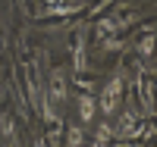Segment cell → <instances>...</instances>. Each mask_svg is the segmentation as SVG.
I'll list each match as a JSON object with an SVG mask.
<instances>
[{"label":"cell","mask_w":157,"mask_h":147,"mask_svg":"<svg viewBox=\"0 0 157 147\" xmlns=\"http://www.w3.org/2000/svg\"><path fill=\"white\" fill-rule=\"evenodd\" d=\"M120 97H123V82L113 78V82L107 85V91H104V97H101V110L104 113H113L116 106H120Z\"/></svg>","instance_id":"obj_1"},{"label":"cell","mask_w":157,"mask_h":147,"mask_svg":"<svg viewBox=\"0 0 157 147\" xmlns=\"http://www.w3.org/2000/svg\"><path fill=\"white\" fill-rule=\"evenodd\" d=\"M78 116H82L85 122L94 119V100H91V97H78Z\"/></svg>","instance_id":"obj_2"},{"label":"cell","mask_w":157,"mask_h":147,"mask_svg":"<svg viewBox=\"0 0 157 147\" xmlns=\"http://www.w3.org/2000/svg\"><path fill=\"white\" fill-rule=\"evenodd\" d=\"M50 91H54V97H57V100L66 97V82H63V75H54V82H50Z\"/></svg>","instance_id":"obj_3"},{"label":"cell","mask_w":157,"mask_h":147,"mask_svg":"<svg viewBox=\"0 0 157 147\" xmlns=\"http://www.w3.org/2000/svg\"><path fill=\"white\" fill-rule=\"evenodd\" d=\"M78 141H82V131H78V128H69V144H78Z\"/></svg>","instance_id":"obj_4"},{"label":"cell","mask_w":157,"mask_h":147,"mask_svg":"<svg viewBox=\"0 0 157 147\" xmlns=\"http://www.w3.org/2000/svg\"><path fill=\"white\" fill-rule=\"evenodd\" d=\"M3 135L13 138V119H3Z\"/></svg>","instance_id":"obj_5"},{"label":"cell","mask_w":157,"mask_h":147,"mask_svg":"<svg viewBox=\"0 0 157 147\" xmlns=\"http://www.w3.org/2000/svg\"><path fill=\"white\" fill-rule=\"evenodd\" d=\"M113 31V22H101V35H110Z\"/></svg>","instance_id":"obj_6"},{"label":"cell","mask_w":157,"mask_h":147,"mask_svg":"<svg viewBox=\"0 0 157 147\" xmlns=\"http://www.w3.org/2000/svg\"><path fill=\"white\" fill-rule=\"evenodd\" d=\"M151 44H154L151 38H145V41H141V53H151Z\"/></svg>","instance_id":"obj_7"}]
</instances>
